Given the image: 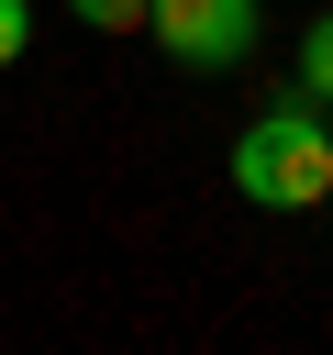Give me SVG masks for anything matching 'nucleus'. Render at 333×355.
Returning a JSON list of instances; mask_svg holds the SVG:
<instances>
[{
	"mask_svg": "<svg viewBox=\"0 0 333 355\" xmlns=\"http://www.w3.org/2000/svg\"><path fill=\"white\" fill-rule=\"evenodd\" d=\"M89 33H144V0H67Z\"/></svg>",
	"mask_w": 333,
	"mask_h": 355,
	"instance_id": "nucleus-4",
	"label": "nucleus"
},
{
	"mask_svg": "<svg viewBox=\"0 0 333 355\" xmlns=\"http://www.w3.org/2000/svg\"><path fill=\"white\" fill-rule=\"evenodd\" d=\"M22 44H33V11H22V0H0V67H11Z\"/></svg>",
	"mask_w": 333,
	"mask_h": 355,
	"instance_id": "nucleus-5",
	"label": "nucleus"
},
{
	"mask_svg": "<svg viewBox=\"0 0 333 355\" xmlns=\"http://www.w3.org/2000/svg\"><path fill=\"white\" fill-rule=\"evenodd\" d=\"M233 189L255 200V211H322L333 200V122L322 111H266V122H244L233 133Z\"/></svg>",
	"mask_w": 333,
	"mask_h": 355,
	"instance_id": "nucleus-1",
	"label": "nucleus"
},
{
	"mask_svg": "<svg viewBox=\"0 0 333 355\" xmlns=\"http://www.w3.org/2000/svg\"><path fill=\"white\" fill-rule=\"evenodd\" d=\"M322 122H333V100H322Z\"/></svg>",
	"mask_w": 333,
	"mask_h": 355,
	"instance_id": "nucleus-6",
	"label": "nucleus"
},
{
	"mask_svg": "<svg viewBox=\"0 0 333 355\" xmlns=\"http://www.w3.org/2000/svg\"><path fill=\"white\" fill-rule=\"evenodd\" d=\"M255 22H266V0H144V33H155L178 67H233V55H255Z\"/></svg>",
	"mask_w": 333,
	"mask_h": 355,
	"instance_id": "nucleus-2",
	"label": "nucleus"
},
{
	"mask_svg": "<svg viewBox=\"0 0 333 355\" xmlns=\"http://www.w3.org/2000/svg\"><path fill=\"white\" fill-rule=\"evenodd\" d=\"M300 100H333V11L300 33Z\"/></svg>",
	"mask_w": 333,
	"mask_h": 355,
	"instance_id": "nucleus-3",
	"label": "nucleus"
}]
</instances>
